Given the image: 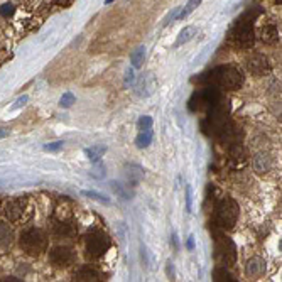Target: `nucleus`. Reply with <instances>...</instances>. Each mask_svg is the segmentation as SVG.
Returning <instances> with one entry per match:
<instances>
[{"label": "nucleus", "mask_w": 282, "mask_h": 282, "mask_svg": "<svg viewBox=\"0 0 282 282\" xmlns=\"http://www.w3.org/2000/svg\"><path fill=\"white\" fill-rule=\"evenodd\" d=\"M262 14L260 9H247L240 17L235 20L233 27L230 31V41L233 42V46L240 47V49H250L255 42V33H253V24L257 20L259 15Z\"/></svg>", "instance_id": "1"}, {"label": "nucleus", "mask_w": 282, "mask_h": 282, "mask_svg": "<svg viewBox=\"0 0 282 282\" xmlns=\"http://www.w3.org/2000/svg\"><path fill=\"white\" fill-rule=\"evenodd\" d=\"M193 81L201 84H210V87H218L223 90H238L243 84V74L237 66L225 65L213 68L211 71L203 73Z\"/></svg>", "instance_id": "2"}, {"label": "nucleus", "mask_w": 282, "mask_h": 282, "mask_svg": "<svg viewBox=\"0 0 282 282\" xmlns=\"http://www.w3.org/2000/svg\"><path fill=\"white\" fill-rule=\"evenodd\" d=\"M240 208L238 203L232 198H221L215 206V225L221 230H232L237 225Z\"/></svg>", "instance_id": "3"}, {"label": "nucleus", "mask_w": 282, "mask_h": 282, "mask_svg": "<svg viewBox=\"0 0 282 282\" xmlns=\"http://www.w3.org/2000/svg\"><path fill=\"white\" fill-rule=\"evenodd\" d=\"M227 124H228V106L220 100L211 108L206 110V117L201 122V127H203L205 134L218 135Z\"/></svg>", "instance_id": "4"}, {"label": "nucleus", "mask_w": 282, "mask_h": 282, "mask_svg": "<svg viewBox=\"0 0 282 282\" xmlns=\"http://www.w3.org/2000/svg\"><path fill=\"white\" fill-rule=\"evenodd\" d=\"M19 245L22 248V252L33 257H39L42 252H46L47 248V237L46 233L39 230V228H27L20 233Z\"/></svg>", "instance_id": "5"}, {"label": "nucleus", "mask_w": 282, "mask_h": 282, "mask_svg": "<svg viewBox=\"0 0 282 282\" xmlns=\"http://www.w3.org/2000/svg\"><path fill=\"white\" fill-rule=\"evenodd\" d=\"M213 240H215V259L223 267H232L237 262V247L230 238L223 233L213 232Z\"/></svg>", "instance_id": "6"}, {"label": "nucleus", "mask_w": 282, "mask_h": 282, "mask_svg": "<svg viewBox=\"0 0 282 282\" xmlns=\"http://www.w3.org/2000/svg\"><path fill=\"white\" fill-rule=\"evenodd\" d=\"M220 100H221L220 92H218L215 87L206 84L205 88L196 90V92L193 93V97L189 98L188 106H189L191 111H206L215 103L220 102Z\"/></svg>", "instance_id": "7"}, {"label": "nucleus", "mask_w": 282, "mask_h": 282, "mask_svg": "<svg viewBox=\"0 0 282 282\" xmlns=\"http://www.w3.org/2000/svg\"><path fill=\"white\" fill-rule=\"evenodd\" d=\"M84 247H87V255L90 259H100L108 252L110 248V238L106 233L95 230L87 235L84 240Z\"/></svg>", "instance_id": "8"}, {"label": "nucleus", "mask_w": 282, "mask_h": 282, "mask_svg": "<svg viewBox=\"0 0 282 282\" xmlns=\"http://www.w3.org/2000/svg\"><path fill=\"white\" fill-rule=\"evenodd\" d=\"M49 262L56 267H68L74 262V252L71 247L58 245L49 252Z\"/></svg>", "instance_id": "9"}, {"label": "nucleus", "mask_w": 282, "mask_h": 282, "mask_svg": "<svg viewBox=\"0 0 282 282\" xmlns=\"http://www.w3.org/2000/svg\"><path fill=\"white\" fill-rule=\"evenodd\" d=\"M247 70L253 74V76H264L272 71V65L264 54H252L247 58Z\"/></svg>", "instance_id": "10"}, {"label": "nucleus", "mask_w": 282, "mask_h": 282, "mask_svg": "<svg viewBox=\"0 0 282 282\" xmlns=\"http://www.w3.org/2000/svg\"><path fill=\"white\" fill-rule=\"evenodd\" d=\"M134 84H135V95H137V97H140V98L151 97V95L156 92V88H157L156 78H154L151 73L142 74L139 79H135Z\"/></svg>", "instance_id": "11"}, {"label": "nucleus", "mask_w": 282, "mask_h": 282, "mask_svg": "<svg viewBox=\"0 0 282 282\" xmlns=\"http://www.w3.org/2000/svg\"><path fill=\"white\" fill-rule=\"evenodd\" d=\"M25 205H27V201H25L24 198L10 200L9 203L5 205V216L9 218V221H17V220H20V216L24 215Z\"/></svg>", "instance_id": "12"}, {"label": "nucleus", "mask_w": 282, "mask_h": 282, "mask_svg": "<svg viewBox=\"0 0 282 282\" xmlns=\"http://www.w3.org/2000/svg\"><path fill=\"white\" fill-rule=\"evenodd\" d=\"M98 279H100V272L95 267H92V265H81L73 274V280L76 282H95Z\"/></svg>", "instance_id": "13"}, {"label": "nucleus", "mask_w": 282, "mask_h": 282, "mask_svg": "<svg viewBox=\"0 0 282 282\" xmlns=\"http://www.w3.org/2000/svg\"><path fill=\"white\" fill-rule=\"evenodd\" d=\"M73 216V208H71V201L66 198H61L54 210V218L56 221H68Z\"/></svg>", "instance_id": "14"}, {"label": "nucleus", "mask_w": 282, "mask_h": 282, "mask_svg": "<svg viewBox=\"0 0 282 282\" xmlns=\"http://www.w3.org/2000/svg\"><path fill=\"white\" fill-rule=\"evenodd\" d=\"M265 272V260L260 257H253L247 262L245 267V274L248 277H259Z\"/></svg>", "instance_id": "15"}, {"label": "nucleus", "mask_w": 282, "mask_h": 282, "mask_svg": "<svg viewBox=\"0 0 282 282\" xmlns=\"http://www.w3.org/2000/svg\"><path fill=\"white\" fill-rule=\"evenodd\" d=\"M125 176H127V181H129V186H137L144 179V169L139 164H127Z\"/></svg>", "instance_id": "16"}, {"label": "nucleus", "mask_w": 282, "mask_h": 282, "mask_svg": "<svg viewBox=\"0 0 282 282\" xmlns=\"http://www.w3.org/2000/svg\"><path fill=\"white\" fill-rule=\"evenodd\" d=\"M260 36H262V41L265 44H275L279 41V31H277V25L269 22L265 24L262 31H260Z\"/></svg>", "instance_id": "17"}, {"label": "nucleus", "mask_w": 282, "mask_h": 282, "mask_svg": "<svg viewBox=\"0 0 282 282\" xmlns=\"http://www.w3.org/2000/svg\"><path fill=\"white\" fill-rule=\"evenodd\" d=\"M14 240V232L10 230L9 225H0V252H5L10 248Z\"/></svg>", "instance_id": "18"}, {"label": "nucleus", "mask_w": 282, "mask_h": 282, "mask_svg": "<svg viewBox=\"0 0 282 282\" xmlns=\"http://www.w3.org/2000/svg\"><path fill=\"white\" fill-rule=\"evenodd\" d=\"M196 34H198V29H196L194 25H188V27H184V29L179 33L176 42H174V47H179V46L186 44V42H189Z\"/></svg>", "instance_id": "19"}, {"label": "nucleus", "mask_w": 282, "mask_h": 282, "mask_svg": "<svg viewBox=\"0 0 282 282\" xmlns=\"http://www.w3.org/2000/svg\"><path fill=\"white\" fill-rule=\"evenodd\" d=\"M253 169L259 174L269 173V169H270V159L265 156V154H257V156L253 157Z\"/></svg>", "instance_id": "20"}, {"label": "nucleus", "mask_w": 282, "mask_h": 282, "mask_svg": "<svg viewBox=\"0 0 282 282\" xmlns=\"http://www.w3.org/2000/svg\"><path fill=\"white\" fill-rule=\"evenodd\" d=\"M152 137H154V130H152V127L151 129H146V130H140V134L137 135V139H135V146L139 147V149H146L151 146V142H152Z\"/></svg>", "instance_id": "21"}, {"label": "nucleus", "mask_w": 282, "mask_h": 282, "mask_svg": "<svg viewBox=\"0 0 282 282\" xmlns=\"http://www.w3.org/2000/svg\"><path fill=\"white\" fill-rule=\"evenodd\" d=\"M73 233H74L73 227L68 221H56V225H54V235L56 237L68 238V237H73Z\"/></svg>", "instance_id": "22"}, {"label": "nucleus", "mask_w": 282, "mask_h": 282, "mask_svg": "<svg viewBox=\"0 0 282 282\" xmlns=\"http://www.w3.org/2000/svg\"><path fill=\"white\" fill-rule=\"evenodd\" d=\"M144 60H146V47L140 46V47H137V49L130 54L132 68H134V70H139V68H142Z\"/></svg>", "instance_id": "23"}, {"label": "nucleus", "mask_w": 282, "mask_h": 282, "mask_svg": "<svg viewBox=\"0 0 282 282\" xmlns=\"http://www.w3.org/2000/svg\"><path fill=\"white\" fill-rule=\"evenodd\" d=\"M105 152H106V147H105V146H92V147L84 149V154H87V157H88L92 162L100 161V159L103 157Z\"/></svg>", "instance_id": "24"}, {"label": "nucleus", "mask_w": 282, "mask_h": 282, "mask_svg": "<svg viewBox=\"0 0 282 282\" xmlns=\"http://www.w3.org/2000/svg\"><path fill=\"white\" fill-rule=\"evenodd\" d=\"M213 280L215 282H233L235 280V277L228 272L227 267L220 265V267H216L215 270H213Z\"/></svg>", "instance_id": "25"}, {"label": "nucleus", "mask_w": 282, "mask_h": 282, "mask_svg": "<svg viewBox=\"0 0 282 282\" xmlns=\"http://www.w3.org/2000/svg\"><path fill=\"white\" fill-rule=\"evenodd\" d=\"M110 188H111V191H114L117 196H120V198H124V200H130L132 198V191L129 188H125V184L117 183V181H111Z\"/></svg>", "instance_id": "26"}, {"label": "nucleus", "mask_w": 282, "mask_h": 282, "mask_svg": "<svg viewBox=\"0 0 282 282\" xmlns=\"http://www.w3.org/2000/svg\"><path fill=\"white\" fill-rule=\"evenodd\" d=\"M90 176H92L93 179H103L106 176V167H105V164L103 162H100L97 161L93 164V167L90 169Z\"/></svg>", "instance_id": "27"}, {"label": "nucleus", "mask_w": 282, "mask_h": 282, "mask_svg": "<svg viewBox=\"0 0 282 282\" xmlns=\"http://www.w3.org/2000/svg\"><path fill=\"white\" fill-rule=\"evenodd\" d=\"M203 2V0H188V4L184 5V9L181 7V12H179V15H178V19H186L188 15L193 12L194 9H198V5Z\"/></svg>", "instance_id": "28"}, {"label": "nucleus", "mask_w": 282, "mask_h": 282, "mask_svg": "<svg viewBox=\"0 0 282 282\" xmlns=\"http://www.w3.org/2000/svg\"><path fill=\"white\" fill-rule=\"evenodd\" d=\"M76 102V98H74V95L71 92H66L65 95L61 97L60 100V106H63V108H70V106Z\"/></svg>", "instance_id": "29"}, {"label": "nucleus", "mask_w": 282, "mask_h": 282, "mask_svg": "<svg viewBox=\"0 0 282 282\" xmlns=\"http://www.w3.org/2000/svg\"><path fill=\"white\" fill-rule=\"evenodd\" d=\"M81 194L88 196V198H92V200H97V201H100V203H105V205L110 203L108 198H105V196L100 194V193H95V191H81Z\"/></svg>", "instance_id": "30"}, {"label": "nucleus", "mask_w": 282, "mask_h": 282, "mask_svg": "<svg viewBox=\"0 0 282 282\" xmlns=\"http://www.w3.org/2000/svg\"><path fill=\"white\" fill-rule=\"evenodd\" d=\"M154 124V120H152V117H149V115H144L139 119V122H137V127H139V130H146V129H151Z\"/></svg>", "instance_id": "31"}, {"label": "nucleus", "mask_w": 282, "mask_h": 282, "mask_svg": "<svg viewBox=\"0 0 282 282\" xmlns=\"http://www.w3.org/2000/svg\"><path fill=\"white\" fill-rule=\"evenodd\" d=\"M63 146H65V140H56V142L46 144V146H44V151H46V152H58V151H61Z\"/></svg>", "instance_id": "32"}, {"label": "nucleus", "mask_w": 282, "mask_h": 282, "mask_svg": "<svg viewBox=\"0 0 282 282\" xmlns=\"http://www.w3.org/2000/svg\"><path fill=\"white\" fill-rule=\"evenodd\" d=\"M179 12H181V7H176V9H173L171 12L167 14V17L164 19V22H162V27H166L167 24H171V22H174V20L178 19V15H179Z\"/></svg>", "instance_id": "33"}, {"label": "nucleus", "mask_w": 282, "mask_h": 282, "mask_svg": "<svg viewBox=\"0 0 282 282\" xmlns=\"http://www.w3.org/2000/svg\"><path fill=\"white\" fill-rule=\"evenodd\" d=\"M191 210H193V189L188 184L186 186V211L191 213Z\"/></svg>", "instance_id": "34"}, {"label": "nucleus", "mask_w": 282, "mask_h": 282, "mask_svg": "<svg viewBox=\"0 0 282 282\" xmlns=\"http://www.w3.org/2000/svg\"><path fill=\"white\" fill-rule=\"evenodd\" d=\"M14 5L12 4H4L2 7H0V15H4V17H10V15L14 14Z\"/></svg>", "instance_id": "35"}, {"label": "nucleus", "mask_w": 282, "mask_h": 282, "mask_svg": "<svg viewBox=\"0 0 282 282\" xmlns=\"http://www.w3.org/2000/svg\"><path fill=\"white\" fill-rule=\"evenodd\" d=\"M125 87H130V84L135 83V74H134V68H129V70L125 71Z\"/></svg>", "instance_id": "36"}, {"label": "nucleus", "mask_w": 282, "mask_h": 282, "mask_svg": "<svg viewBox=\"0 0 282 282\" xmlns=\"http://www.w3.org/2000/svg\"><path fill=\"white\" fill-rule=\"evenodd\" d=\"M27 100H29L27 95H22L20 98L15 100V103H14L12 106H10V110H17V108H20V106H24L25 103H27Z\"/></svg>", "instance_id": "37"}, {"label": "nucleus", "mask_w": 282, "mask_h": 282, "mask_svg": "<svg viewBox=\"0 0 282 282\" xmlns=\"http://www.w3.org/2000/svg\"><path fill=\"white\" fill-rule=\"evenodd\" d=\"M166 274H167V277L171 279V280H176V272H174V265H173V262H167Z\"/></svg>", "instance_id": "38"}, {"label": "nucleus", "mask_w": 282, "mask_h": 282, "mask_svg": "<svg viewBox=\"0 0 282 282\" xmlns=\"http://www.w3.org/2000/svg\"><path fill=\"white\" fill-rule=\"evenodd\" d=\"M186 248H188V250H194V237L193 235L188 237V243H186Z\"/></svg>", "instance_id": "39"}, {"label": "nucleus", "mask_w": 282, "mask_h": 282, "mask_svg": "<svg viewBox=\"0 0 282 282\" xmlns=\"http://www.w3.org/2000/svg\"><path fill=\"white\" fill-rule=\"evenodd\" d=\"M74 0H54V4L61 5V7H68V5H71Z\"/></svg>", "instance_id": "40"}, {"label": "nucleus", "mask_w": 282, "mask_h": 282, "mask_svg": "<svg viewBox=\"0 0 282 282\" xmlns=\"http://www.w3.org/2000/svg\"><path fill=\"white\" fill-rule=\"evenodd\" d=\"M10 134V130L9 129H0V139H5Z\"/></svg>", "instance_id": "41"}, {"label": "nucleus", "mask_w": 282, "mask_h": 282, "mask_svg": "<svg viewBox=\"0 0 282 282\" xmlns=\"http://www.w3.org/2000/svg\"><path fill=\"white\" fill-rule=\"evenodd\" d=\"M4 282H20V279H17V277H5V279H2Z\"/></svg>", "instance_id": "42"}, {"label": "nucleus", "mask_w": 282, "mask_h": 282, "mask_svg": "<svg viewBox=\"0 0 282 282\" xmlns=\"http://www.w3.org/2000/svg\"><path fill=\"white\" fill-rule=\"evenodd\" d=\"M111 2H114V0H105V4H111Z\"/></svg>", "instance_id": "43"}, {"label": "nucleus", "mask_w": 282, "mask_h": 282, "mask_svg": "<svg viewBox=\"0 0 282 282\" xmlns=\"http://www.w3.org/2000/svg\"><path fill=\"white\" fill-rule=\"evenodd\" d=\"M274 2H275V4H280V2H282V0H274Z\"/></svg>", "instance_id": "44"}]
</instances>
